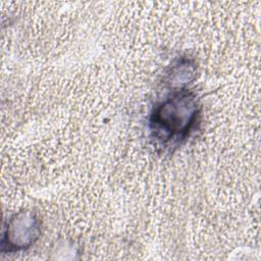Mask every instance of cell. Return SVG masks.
<instances>
[{"label":"cell","instance_id":"7a4b0ae2","mask_svg":"<svg viewBox=\"0 0 261 261\" xmlns=\"http://www.w3.org/2000/svg\"><path fill=\"white\" fill-rule=\"evenodd\" d=\"M42 222L33 210H21L6 222L1 239L2 253H16L32 247L40 238Z\"/></svg>","mask_w":261,"mask_h":261},{"label":"cell","instance_id":"6da1fadb","mask_svg":"<svg viewBox=\"0 0 261 261\" xmlns=\"http://www.w3.org/2000/svg\"><path fill=\"white\" fill-rule=\"evenodd\" d=\"M200 103L196 93L177 89L153 108L149 127L153 139L163 146H175L186 140L198 121Z\"/></svg>","mask_w":261,"mask_h":261}]
</instances>
